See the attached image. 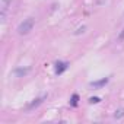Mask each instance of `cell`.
<instances>
[{"label":"cell","instance_id":"9c48e42d","mask_svg":"<svg viewBox=\"0 0 124 124\" xmlns=\"http://www.w3.org/2000/svg\"><path fill=\"white\" fill-rule=\"evenodd\" d=\"M85 31H86V26L83 25V26H80V28H78V29L75 31V35H80V34H83Z\"/></svg>","mask_w":124,"mask_h":124},{"label":"cell","instance_id":"52a82bcc","mask_svg":"<svg viewBox=\"0 0 124 124\" xmlns=\"http://www.w3.org/2000/svg\"><path fill=\"white\" fill-rule=\"evenodd\" d=\"M78 101H79L78 93H73V96H72V99H70V104H72L73 107H76V105H78Z\"/></svg>","mask_w":124,"mask_h":124},{"label":"cell","instance_id":"277c9868","mask_svg":"<svg viewBox=\"0 0 124 124\" xmlns=\"http://www.w3.org/2000/svg\"><path fill=\"white\" fill-rule=\"evenodd\" d=\"M108 78H104V79H101V80H96V82H91V86L92 88H95V89H98V88H101V86H104V85H107L108 83Z\"/></svg>","mask_w":124,"mask_h":124},{"label":"cell","instance_id":"3957f363","mask_svg":"<svg viewBox=\"0 0 124 124\" xmlns=\"http://www.w3.org/2000/svg\"><path fill=\"white\" fill-rule=\"evenodd\" d=\"M69 67V63L67 61H57L55 63V75H61L63 72H66Z\"/></svg>","mask_w":124,"mask_h":124},{"label":"cell","instance_id":"8992f818","mask_svg":"<svg viewBox=\"0 0 124 124\" xmlns=\"http://www.w3.org/2000/svg\"><path fill=\"white\" fill-rule=\"evenodd\" d=\"M29 72V69H16L15 70V73L18 75V76H22V75H26Z\"/></svg>","mask_w":124,"mask_h":124},{"label":"cell","instance_id":"8fae6325","mask_svg":"<svg viewBox=\"0 0 124 124\" xmlns=\"http://www.w3.org/2000/svg\"><path fill=\"white\" fill-rule=\"evenodd\" d=\"M89 102L91 104H98V102H101V99L98 96H95V98H89Z\"/></svg>","mask_w":124,"mask_h":124},{"label":"cell","instance_id":"6da1fadb","mask_svg":"<svg viewBox=\"0 0 124 124\" xmlns=\"http://www.w3.org/2000/svg\"><path fill=\"white\" fill-rule=\"evenodd\" d=\"M34 26H35V19L29 16V18L23 19V21L19 23V26H18V34H19V35H26V34H29V32L34 29Z\"/></svg>","mask_w":124,"mask_h":124},{"label":"cell","instance_id":"30bf717a","mask_svg":"<svg viewBox=\"0 0 124 124\" xmlns=\"http://www.w3.org/2000/svg\"><path fill=\"white\" fill-rule=\"evenodd\" d=\"M117 39H118V42H123V41H124V28H123L121 32L118 34V38H117Z\"/></svg>","mask_w":124,"mask_h":124},{"label":"cell","instance_id":"7a4b0ae2","mask_svg":"<svg viewBox=\"0 0 124 124\" xmlns=\"http://www.w3.org/2000/svg\"><path fill=\"white\" fill-rule=\"evenodd\" d=\"M10 5H12V0H2V6H0V18H2V23L6 22V16H8Z\"/></svg>","mask_w":124,"mask_h":124},{"label":"cell","instance_id":"5b68a950","mask_svg":"<svg viewBox=\"0 0 124 124\" xmlns=\"http://www.w3.org/2000/svg\"><path fill=\"white\" fill-rule=\"evenodd\" d=\"M114 118H115V120H121V118H124V108H118V109H115V111H114Z\"/></svg>","mask_w":124,"mask_h":124},{"label":"cell","instance_id":"ba28073f","mask_svg":"<svg viewBox=\"0 0 124 124\" xmlns=\"http://www.w3.org/2000/svg\"><path fill=\"white\" fill-rule=\"evenodd\" d=\"M42 99H44V98H39V99H35V101H34L32 104H29V105H28V108L31 109V108H34V107H37V105H39V104L42 102Z\"/></svg>","mask_w":124,"mask_h":124}]
</instances>
